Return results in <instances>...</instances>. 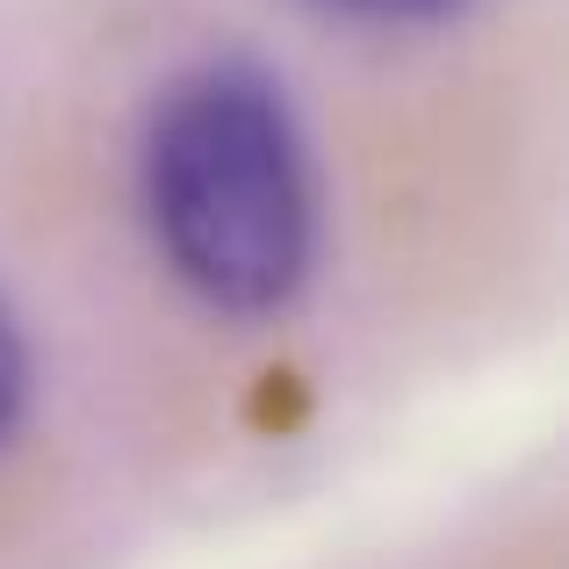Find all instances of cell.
Returning <instances> with one entry per match:
<instances>
[{"label":"cell","mask_w":569,"mask_h":569,"mask_svg":"<svg viewBox=\"0 0 569 569\" xmlns=\"http://www.w3.org/2000/svg\"><path fill=\"white\" fill-rule=\"evenodd\" d=\"M325 14H353V22H440L461 0H318Z\"/></svg>","instance_id":"obj_3"},{"label":"cell","mask_w":569,"mask_h":569,"mask_svg":"<svg viewBox=\"0 0 569 569\" xmlns=\"http://www.w3.org/2000/svg\"><path fill=\"white\" fill-rule=\"evenodd\" d=\"M144 217L181 274L217 310H274L310 267V159L296 116L260 66H194L144 123Z\"/></svg>","instance_id":"obj_1"},{"label":"cell","mask_w":569,"mask_h":569,"mask_svg":"<svg viewBox=\"0 0 569 569\" xmlns=\"http://www.w3.org/2000/svg\"><path fill=\"white\" fill-rule=\"evenodd\" d=\"M22 403H29V347H22V332H14V318L0 310V447L22 426Z\"/></svg>","instance_id":"obj_2"}]
</instances>
